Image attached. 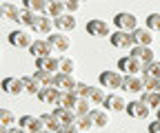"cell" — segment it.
<instances>
[{"label":"cell","instance_id":"33","mask_svg":"<svg viewBox=\"0 0 160 133\" xmlns=\"http://www.w3.org/2000/svg\"><path fill=\"white\" fill-rule=\"evenodd\" d=\"M20 11H22V9H18V7L11 5V2H5V5H2V13H5V18H9V20H16V22H18Z\"/></svg>","mask_w":160,"mask_h":133},{"label":"cell","instance_id":"19","mask_svg":"<svg viewBox=\"0 0 160 133\" xmlns=\"http://www.w3.org/2000/svg\"><path fill=\"white\" fill-rule=\"evenodd\" d=\"M53 116L62 122V124H71V122H76L78 120V113L73 111V109H67V107H60V104H56V109L51 111Z\"/></svg>","mask_w":160,"mask_h":133},{"label":"cell","instance_id":"7","mask_svg":"<svg viewBox=\"0 0 160 133\" xmlns=\"http://www.w3.org/2000/svg\"><path fill=\"white\" fill-rule=\"evenodd\" d=\"M87 33L96 36V38H109L111 36V27H109V22L100 20V18H93V20L87 22Z\"/></svg>","mask_w":160,"mask_h":133},{"label":"cell","instance_id":"8","mask_svg":"<svg viewBox=\"0 0 160 133\" xmlns=\"http://www.w3.org/2000/svg\"><path fill=\"white\" fill-rule=\"evenodd\" d=\"M0 89H2L7 96H22L25 93L22 78H13V75H7V78L2 80V84H0Z\"/></svg>","mask_w":160,"mask_h":133},{"label":"cell","instance_id":"15","mask_svg":"<svg viewBox=\"0 0 160 133\" xmlns=\"http://www.w3.org/2000/svg\"><path fill=\"white\" fill-rule=\"evenodd\" d=\"M131 33H133V42L136 45H142V47H151L153 45V31L149 27H136Z\"/></svg>","mask_w":160,"mask_h":133},{"label":"cell","instance_id":"41","mask_svg":"<svg viewBox=\"0 0 160 133\" xmlns=\"http://www.w3.org/2000/svg\"><path fill=\"white\" fill-rule=\"evenodd\" d=\"M56 133H82V131L78 129L76 122H71V124H60V129H58Z\"/></svg>","mask_w":160,"mask_h":133},{"label":"cell","instance_id":"13","mask_svg":"<svg viewBox=\"0 0 160 133\" xmlns=\"http://www.w3.org/2000/svg\"><path fill=\"white\" fill-rule=\"evenodd\" d=\"M53 18L51 16H47V13H40L38 16V20H36V25L31 27L36 33H40V36H49V33H53Z\"/></svg>","mask_w":160,"mask_h":133},{"label":"cell","instance_id":"35","mask_svg":"<svg viewBox=\"0 0 160 133\" xmlns=\"http://www.w3.org/2000/svg\"><path fill=\"white\" fill-rule=\"evenodd\" d=\"M60 71H62V73H73V71H76L73 58H69V55H62V58H60Z\"/></svg>","mask_w":160,"mask_h":133},{"label":"cell","instance_id":"10","mask_svg":"<svg viewBox=\"0 0 160 133\" xmlns=\"http://www.w3.org/2000/svg\"><path fill=\"white\" fill-rule=\"evenodd\" d=\"M127 116L129 118H136V120H145V118H149V107L142 102V100H133V102H127Z\"/></svg>","mask_w":160,"mask_h":133},{"label":"cell","instance_id":"25","mask_svg":"<svg viewBox=\"0 0 160 133\" xmlns=\"http://www.w3.org/2000/svg\"><path fill=\"white\" fill-rule=\"evenodd\" d=\"M38 16L40 13H36V11H29V9H22V11H20V16H18V22L20 25H22V27H33L36 25V20H38Z\"/></svg>","mask_w":160,"mask_h":133},{"label":"cell","instance_id":"24","mask_svg":"<svg viewBox=\"0 0 160 133\" xmlns=\"http://www.w3.org/2000/svg\"><path fill=\"white\" fill-rule=\"evenodd\" d=\"M80 96H76L73 91H60V98H58V104L60 107H67V109H76Z\"/></svg>","mask_w":160,"mask_h":133},{"label":"cell","instance_id":"48","mask_svg":"<svg viewBox=\"0 0 160 133\" xmlns=\"http://www.w3.org/2000/svg\"><path fill=\"white\" fill-rule=\"evenodd\" d=\"M0 55H2V51H0Z\"/></svg>","mask_w":160,"mask_h":133},{"label":"cell","instance_id":"17","mask_svg":"<svg viewBox=\"0 0 160 133\" xmlns=\"http://www.w3.org/2000/svg\"><path fill=\"white\" fill-rule=\"evenodd\" d=\"M53 47L49 45V40H45V38H38V40L31 42L29 47V53L33 55V58H40V55H51Z\"/></svg>","mask_w":160,"mask_h":133},{"label":"cell","instance_id":"2","mask_svg":"<svg viewBox=\"0 0 160 133\" xmlns=\"http://www.w3.org/2000/svg\"><path fill=\"white\" fill-rule=\"evenodd\" d=\"M118 71L120 73H142L145 71V62L142 60H138V58H133V55L129 53V55H125V58H120L118 60Z\"/></svg>","mask_w":160,"mask_h":133},{"label":"cell","instance_id":"29","mask_svg":"<svg viewBox=\"0 0 160 133\" xmlns=\"http://www.w3.org/2000/svg\"><path fill=\"white\" fill-rule=\"evenodd\" d=\"M40 118H42V122H45V129H49V131H53V133L60 129V124H62V122L53 116V113H42Z\"/></svg>","mask_w":160,"mask_h":133},{"label":"cell","instance_id":"20","mask_svg":"<svg viewBox=\"0 0 160 133\" xmlns=\"http://www.w3.org/2000/svg\"><path fill=\"white\" fill-rule=\"evenodd\" d=\"M131 55H133V58H138V60H142L145 64L156 60L153 49H151V47H142V45H133V47H131Z\"/></svg>","mask_w":160,"mask_h":133},{"label":"cell","instance_id":"37","mask_svg":"<svg viewBox=\"0 0 160 133\" xmlns=\"http://www.w3.org/2000/svg\"><path fill=\"white\" fill-rule=\"evenodd\" d=\"M142 73H149V75H153V78H160V62H158V60H153V62H147Z\"/></svg>","mask_w":160,"mask_h":133},{"label":"cell","instance_id":"42","mask_svg":"<svg viewBox=\"0 0 160 133\" xmlns=\"http://www.w3.org/2000/svg\"><path fill=\"white\" fill-rule=\"evenodd\" d=\"M149 133H160V120H158V118L149 124Z\"/></svg>","mask_w":160,"mask_h":133},{"label":"cell","instance_id":"32","mask_svg":"<svg viewBox=\"0 0 160 133\" xmlns=\"http://www.w3.org/2000/svg\"><path fill=\"white\" fill-rule=\"evenodd\" d=\"M0 124H5V126L18 124V120H16V116H13L11 109H0Z\"/></svg>","mask_w":160,"mask_h":133},{"label":"cell","instance_id":"22","mask_svg":"<svg viewBox=\"0 0 160 133\" xmlns=\"http://www.w3.org/2000/svg\"><path fill=\"white\" fill-rule=\"evenodd\" d=\"M89 118L93 120V126H98V129H105V126L109 124V113H107V109H91Z\"/></svg>","mask_w":160,"mask_h":133},{"label":"cell","instance_id":"40","mask_svg":"<svg viewBox=\"0 0 160 133\" xmlns=\"http://www.w3.org/2000/svg\"><path fill=\"white\" fill-rule=\"evenodd\" d=\"M60 2L65 5V11H69V13H76L80 9V0H60Z\"/></svg>","mask_w":160,"mask_h":133},{"label":"cell","instance_id":"5","mask_svg":"<svg viewBox=\"0 0 160 133\" xmlns=\"http://www.w3.org/2000/svg\"><path fill=\"white\" fill-rule=\"evenodd\" d=\"M109 42L116 49H131L136 45L133 42V33L131 31H120V29H116V33L109 36Z\"/></svg>","mask_w":160,"mask_h":133},{"label":"cell","instance_id":"47","mask_svg":"<svg viewBox=\"0 0 160 133\" xmlns=\"http://www.w3.org/2000/svg\"><path fill=\"white\" fill-rule=\"evenodd\" d=\"M80 2H87V0H80Z\"/></svg>","mask_w":160,"mask_h":133},{"label":"cell","instance_id":"38","mask_svg":"<svg viewBox=\"0 0 160 133\" xmlns=\"http://www.w3.org/2000/svg\"><path fill=\"white\" fill-rule=\"evenodd\" d=\"M147 27L151 31H160V13H149L147 16Z\"/></svg>","mask_w":160,"mask_h":133},{"label":"cell","instance_id":"30","mask_svg":"<svg viewBox=\"0 0 160 133\" xmlns=\"http://www.w3.org/2000/svg\"><path fill=\"white\" fill-rule=\"evenodd\" d=\"M105 98H107V93L102 91V89H98V87H91L89 89V100L93 102V104H105Z\"/></svg>","mask_w":160,"mask_h":133},{"label":"cell","instance_id":"45","mask_svg":"<svg viewBox=\"0 0 160 133\" xmlns=\"http://www.w3.org/2000/svg\"><path fill=\"white\" fill-rule=\"evenodd\" d=\"M31 133H53V131H49V129H38V131H31Z\"/></svg>","mask_w":160,"mask_h":133},{"label":"cell","instance_id":"11","mask_svg":"<svg viewBox=\"0 0 160 133\" xmlns=\"http://www.w3.org/2000/svg\"><path fill=\"white\" fill-rule=\"evenodd\" d=\"M76 84H78V80L71 73H62V71L53 73V87H58L60 91H73Z\"/></svg>","mask_w":160,"mask_h":133},{"label":"cell","instance_id":"14","mask_svg":"<svg viewBox=\"0 0 160 133\" xmlns=\"http://www.w3.org/2000/svg\"><path fill=\"white\" fill-rule=\"evenodd\" d=\"M36 69H42V71H49V73H58L60 71V58L40 55V58H36Z\"/></svg>","mask_w":160,"mask_h":133},{"label":"cell","instance_id":"43","mask_svg":"<svg viewBox=\"0 0 160 133\" xmlns=\"http://www.w3.org/2000/svg\"><path fill=\"white\" fill-rule=\"evenodd\" d=\"M11 133H31V131H27L22 126H11Z\"/></svg>","mask_w":160,"mask_h":133},{"label":"cell","instance_id":"34","mask_svg":"<svg viewBox=\"0 0 160 133\" xmlns=\"http://www.w3.org/2000/svg\"><path fill=\"white\" fill-rule=\"evenodd\" d=\"M142 80H145V91H160V78L142 73Z\"/></svg>","mask_w":160,"mask_h":133},{"label":"cell","instance_id":"1","mask_svg":"<svg viewBox=\"0 0 160 133\" xmlns=\"http://www.w3.org/2000/svg\"><path fill=\"white\" fill-rule=\"evenodd\" d=\"M122 80H125V73L120 71H102L98 75V82L102 89H122Z\"/></svg>","mask_w":160,"mask_h":133},{"label":"cell","instance_id":"4","mask_svg":"<svg viewBox=\"0 0 160 133\" xmlns=\"http://www.w3.org/2000/svg\"><path fill=\"white\" fill-rule=\"evenodd\" d=\"M113 25L120 31H133L138 27V18L133 13H129V11H120V13L113 16Z\"/></svg>","mask_w":160,"mask_h":133},{"label":"cell","instance_id":"27","mask_svg":"<svg viewBox=\"0 0 160 133\" xmlns=\"http://www.w3.org/2000/svg\"><path fill=\"white\" fill-rule=\"evenodd\" d=\"M47 2L49 0H22V9H29V11H36V13H45Z\"/></svg>","mask_w":160,"mask_h":133},{"label":"cell","instance_id":"31","mask_svg":"<svg viewBox=\"0 0 160 133\" xmlns=\"http://www.w3.org/2000/svg\"><path fill=\"white\" fill-rule=\"evenodd\" d=\"M91 109H93V107H91V100H89V98H80L73 111L78 113V116H89V113H91Z\"/></svg>","mask_w":160,"mask_h":133},{"label":"cell","instance_id":"23","mask_svg":"<svg viewBox=\"0 0 160 133\" xmlns=\"http://www.w3.org/2000/svg\"><path fill=\"white\" fill-rule=\"evenodd\" d=\"M22 84H25V93H31V96H38V91L45 87L42 82L36 78V75H25V78H22Z\"/></svg>","mask_w":160,"mask_h":133},{"label":"cell","instance_id":"16","mask_svg":"<svg viewBox=\"0 0 160 133\" xmlns=\"http://www.w3.org/2000/svg\"><path fill=\"white\" fill-rule=\"evenodd\" d=\"M53 25H56V29L58 31H65V33H69V31H73L76 29V18H73V13H69V11H65L60 18H53Z\"/></svg>","mask_w":160,"mask_h":133},{"label":"cell","instance_id":"44","mask_svg":"<svg viewBox=\"0 0 160 133\" xmlns=\"http://www.w3.org/2000/svg\"><path fill=\"white\" fill-rule=\"evenodd\" d=\"M0 133H11V126H5V124H0Z\"/></svg>","mask_w":160,"mask_h":133},{"label":"cell","instance_id":"36","mask_svg":"<svg viewBox=\"0 0 160 133\" xmlns=\"http://www.w3.org/2000/svg\"><path fill=\"white\" fill-rule=\"evenodd\" d=\"M76 124H78V129L82 131V133H87L89 129H93V120L89 118V116H78V120H76Z\"/></svg>","mask_w":160,"mask_h":133},{"label":"cell","instance_id":"3","mask_svg":"<svg viewBox=\"0 0 160 133\" xmlns=\"http://www.w3.org/2000/svg\"><path fill=\"white\" fill-rule=\"evenodd\" d=\"M7 40H9V45L16 47V49H29L31 42H33L31 36L27 33V29H13V31H9Z\"/></svg>","mask_w":160,"mask_h":133},{"label":"cell","instance_id":"28","mask_svg":"<svg viewBox=\"0 0 160 133\" xmlns=\"http://www.w3.org/2000/svg\"><path fill=\"white\" fill-rule=\"evenodd\" d=\"M45 13H47V16H51V18H60V16L65 13V5L60 2V0H49Z\"/></svg>","mask_w":160,"mask_h":133},{"label":"cell","instance_id":"46","mask_svg":"<svg viewBox=\"0 0 160 133\" xmlns=\"http://www.w3.org/2000/svg\"><path fill=\"white\" fill-rule=\"evenodd\" d=\"M0 18H5V13H2V5H0Z\"/></svg>","mask_w":160,"mask_h":133},{"label":"cell","instance_id":"18","mask_svg":"<svg viewBox=\"0 0 160 133\" xmlns=\"http://www.w3.org/2000/svg\"><path fill=\"white\" fill-rule=\"evenodd\" d=\"M107 111H125L127 109V100L120 96V93H109L105 98V104H102Z\"/></svg>","mask_w":160,"mask_h":133},{"label":"cell","instance_id":"9","mask_svg":"<svg viewBox=\"0 0 160 133\" xmlns=\"http://www.w3.org/2000/svg\"><path fill=\"white\" fill-rule=\"evenodd\" d=\"M122 89L125 91H131V93H142L145 91L142 73H127L125 80H122Z\"/></svg>","mask_w":160,"mask_h":133},{"label":"cell","instance_id":"21","mask_svg":"<svg viewBox=\"0 0 160 133\" xmlns=\"http://www.w3.org/2000/svg\"><path fill=\"white\" fill-rule=\"evenodd\" d=\"M18 126H22L27 131H38V129H45V122L42 118H36V116H22V118H18Z\"/></svg>","mask_w":160,"mask_h":133},{"label":"cell","instance_id":"39","mask_svg":"<svg viewBox=\"0 0 160 133\" xmlns=\"http://www.w3.org/2000/svg\"><path fill=\"white\" fill-rule=\"evenodd\" d=\"M89 89H91V84H87V82H78L76 89H73V93H76V96H80V98H89Z\"/></svg>","mask_w":160,"mask_h":133},{"label":"cell","instance_id":"12","mask_svg":"<svg viewBox=\"0 0 160 133\" xmlns=\"http://www.w3.org/2000/svg\"><path fill=\"white\" fill-rule=\"evenodd\" d=\"M42 104H58V98H60V89L58 87H53V84H49V87H42L38 91V96H36Z\"/></svg>","mask_w":160,"mask_h":133},{"label":"cell","instance_id":"26","mask_svg":"<svg viewBox=\"0 0 160 133\" xmlns=\"http://www.w3.org/2000/svg\"><path fill=\"white\" fill-rule=\"evenodd\" d=\"M142 100L149 109H158L160 107V91H142Z\"/></svg>","mask_w":160,"mask_h":133},{"label":"cell","instance_id":"6","mask_svg":"<svg viewBox=\"0 0 160 133\" xmlns=\"http://www.w3.org/2000/svg\"><path fill=\"white\" fill-rule=\"evenodd\" d=\"M47 40H49V45L53 47V51H60V53L69 51V47H71V40H69V36H67L65 31H53V33H49Z\"/></svg>","mask_w":160,"mask_h":133}]
</instances>
